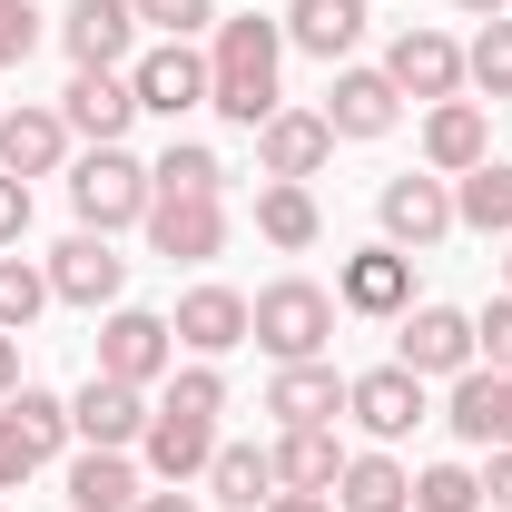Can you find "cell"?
<instances>
[{
    "label": "cell",
    "mask_w": 512,
    "mask_h": 512,
    "mask_svg": "<svg viewBox=\"0 0 512 512\" xmlns=\"http://www.w3.org/2000/svg\"><path fill=\"white\" fill-rule=\"evenodd\" d=\"M168 355H178V325L168 316H148V306H109V325H99V375H119V384H148L168 375Z\"/></svg>",
    "instance_id": "obj_6"
},
{
    "label": "cell",
    "mask_w": 512,
    "mask_h": 512,
    "mask_svg": "<svg viewBox=\"0 0 512 512\" xmlns=\"http://www.w3.org/2000/svg\"><path fill=\"white\" fill-rule=\"evenodd\" d=\"M325 158H335V128H325V109H276V119L256 128V168H266V178H296V188H306Z\"/></svg>",
    "instance_id": "obj_18"
},
{
    "label": "cell",
    "mask_w": 512,
    "mask_h": 512,
    "mask_svg": "<svg viewBox=\"0 0 512 512\" xmlns=\"http://www.w3.org/2000/svg\"><path fill=\"white\" fill-rule=\"evenodd\" d=\"M148 247L168 256V266H207V256L227 247V197H148Z\"/></svg>",
    "instance_id": "obj_10"
},
{
    "label": "cell",
    "mask_w": 512,
    "mask_h": 512,
    "mask_svg": "<svg viewBox=\"0 0 512 512\" xmlns=\"http://www.w3.org/2000/svg\"><path fill=\"white\" fill-rule=\"evenodd\" d=\"M40 306H50V266H30L20 247H0V325H10V335H30Z\"/></svg>",
    "instance_id": "obj_32"
},
{
    "label": "cell",
    "mask_w": 512,
    "mask_h": 512,
    "mask_svg": "<svg viewBox=\"0 0 512 512\" xmlns=\"http://www.w3.org/2000/svg\"><path fill=\"white\" fill-rule=\"evenodd\" d=\"M148 188L158 197H227V158L197 148V138H168V158L148 168Z\"/></svg>",
    "instance_id": "obj_30"
},
{
    "label": "cell",
    "mask_w": 512,
    "mask_h": 512,
    "mask_svg": "<svg viewBox=\"0 0 512 512\" xmlns=\"http://www.w3.org/2000/svg\"><path fill=\"white\" fill-rule=\"evenodd\" d=\"M148 158H128V148H89L79 168H69V207H79V227H99V237H119L148 217Z\"/></svg>",
    "instance_id": "obj_3"
},
{
    "label": "cell",
    "mask_w": 512,
    "mask_h": 512,
    "mask_svg": "<svg viewBox=\"0 0 512 512\" xmlns=\"http://www.w3.org/2000/svg\"><path fill=\"white\" fill-rule=\"evenodd\" d=\"M20 237H30V178L0 168V247H20Z\"/></svg>",
    "instance_id": "obj_39"
},
{
    "label": "cell",
    "mask_w": 512,
    "mask_h": 512,
    "mask_svg": "<svg viewBox=\"0 0 512 512\" xmlns=\"http://www.w3.org/2000/svg\"><path fill=\"white\" fill-rule=\"evenodd\" d=\"M483 512H512V444H493V473H483Z\"/></svg>",
    "instance_id": "obj_40"
},
{
    "label": "cell",
    "mask_w": 512,
    "mask_h": 512,
    "mask_svg": "<svg viewBox=\"0 0 512 512\" xmlns=\"http://www.w3.org/2000/svg\"><path fill=\"white\" fill-rule=\"evenodd\" d=\"M266 414H276V424H335V414H345V375H335V365H276V384H266Z\"/></svg>",
    "instance_id": "obj_24"
},
{
    "label": "cell",
    "mask_w": 512,
    "mask_h": 512,
    "mask_svg": "<svg viewBox=\"0 0 512 512\" xmlns=\"http://www.w3.org/2000/svg\"><path fill=\"white\" fill-rule=\"evenodd\" d=\"M247 345H266L276 365H316L325 345H335V296H325L316 276L256 286V296H247Z\"/></svg>",
    "instance_id": "obj_2"
},
{
    "label": "cell",
    "mask_w": 512,
    "mask_h": 512,
    "mask_svg": "<svg viewBox=\"0 0 512 512\" xmlns=\"http://www.w3.org/2000/svg\"><path fill=\"white\" fill-rule=\"evenodd\" d=\"M266 453H276V493H335V473H345L335 424H286Z\"/></svg>",
    "instance_id": "obj_25"
},
{
    "label": "cell",
    "mask_w": 512,
    "mask_h": 512,
    "mask_svg": "<svg viewBox=\"0 0 512 512\" xmlns=\"http://www.w3.org/2000/svg\"><path fill=\"white\" fill-rule=\"evenodd\" d=\"M503 296H512V237H503Z\"/></svg>",
    "instance_id": "obj_45"
},
{
    "label": "cell",
    "mask_w": 512,
    "mask_h": 512,
    "mask_svg": "<svg viewBox=\"0 0 512 512\" xmlns=\"http://www.w3.org/2000/svg\"><path fill=\"white\" fill-rule=\"evenodd\" d=\"M335 512H414V473L394 463V453H345V473H335Z\"/></svg>",
    "instance_id": "obj_27"
},
{
    "label": "cell",
    "mask_w": 512,
    "mask_h": 512,
    "mask_svg": "<svg viewBox=\"0 0 512 512\" xmlns=\"http://www.w3.org/2000/svg\"><path fill=\"white\" fill-rule=\"evenodd\" d=\"M119 286H128V256L109 247L99 227H79V237L50 247V296H60V306H89V316H99V306H119Z\"/></svg>",
    "instance_id": "obj_9"
},
{
    "label": "cell",
    "mask_w": 512,
    "mask_h": 512,
    "mask_svg": "<svg viewBox=\"0 0 512 512\" xmlns=\"http://www.w3.org/2000/svg\"><path fill=\"white\" fill-rule=\"evenodd\" d=\"M335 306L394 325L404 306H414V256H404V247H355V256H345V276H335Z\"/></svg>",
    "instance_id": "obj_17"
},
{
    "label": "cell",
    "mask_w": 512,
    "mask_h": 512,
    "mask_svg": "<svg viewBox=\"0 0 512 512\" xmlns=\"http://www.w3.org/2000/svg\"><path fill=\"white\" fill-rule=\"evenodd\" d=\"M365 10H375V0H286V50L345 69V60H355V40H365Z\"/></svg>",
    "instance_id": "obj_21"
},
{
    "label": "cell",
    "mask_w": 512,
    "mask_h": 512,
    "mask_svg": "<svg viewBox=\"0 0 512 512\" xmlns=\"http://www.w3.org/2000/svg\"><path fill=\"white\" fill-rule=\"evenodd\" d=\"M276 69H286V20L227 10V20H217V40H207V109H217L227 128H266L276 109H286Z\"/></svg>",
    "instance_id": "obj_1"
},
{
    "label": "cell",
    "mask_w": 512,
    "mask_h": 512,
    "mask_svg": "<svg viewBox=\"0 0 512 512\" xmlns=\"http://www.w3.org/2000/svg\"><path fill=\"white\" fill-rule=\"evenodd\" d=\"M394 119H404V89L384 69H335V89H325V128L335 138H384Z\"/></svg>",
    "instance_id": "obj_22"
},
{
    "label": "cell",
    "mask_w": 512,
    "mask_h": 512,
    "mask_svg": "<svg viewBox=\"0 0 512 512\" xmlns=\"http://www.w3.org/2000/svg\"><path fill=\"white\" fill-rule=\"evenodd\" d=\"M414 512H483V473L473 463H424L414 473Z\"/></svg>",
    "instance_id": "obj_33"
},
{
    "label": "cell",
    "mask_w": 512,
    "mask_h": 512,
    "mask_svg": "<svg viewBox=\"0 0 512 512\" xmlns=\"http://www.w3.org/2000/svg\"><path fill=\"white\" fill-rule=\"evenodd\" d=\"M453 10H463V20H503L512 0H453Z\"/></svg>",
    "instance_id": "obj_44"
},
{
    "label": "cell",
    "mask_w": 512,
    "mask_h": 512,
    "mask_svg": "<svg viewBox=\"0 0 512 512\" xmlns=\"http://www.w3.org/2000/svg\"><path fill=\"white\" fill-rule=\"evenodd\" d=\"M60 119H69V138H89V148H128V119H138L128 69H69Z\"/></svg>",
    "instance_id": "obj_8"
},
{
    "label": "cell",
    "mask_w": 512,
    "mask_h": 512,
    "mask_svg": "<svg viewBox=\"0 0 512 512\" xmlns=\"http://www.w3.org/2000/svg\"><path fill=\"white\" fill-rule=\"evenodd\" d=\"M375 217H384V247H404V256H424V247H444L453 237V178H384L375 197Z\"/></svg>",
    "instance_id": "obj_5"
},
{
    "label": "cell",
    "mask_w": 512,
    "mask_h": 512,
    "mask_svg": "<svg viewBox=\"0 0 512 512\" xmlns=\"http://www.w3.org/2000/svg\"><path fill=\"white\" fill-rule=\"evenodd\" d=\"M384 79H394L404 99L444 109V99H463V40H444V30H404V40L384 50Z\"/></svg>",
    "instance_id": "obj_13"
},
{
    "label": "cell",
    "mask_w": 512,
    "mask_h": 512,
    "mask_svg": "<svg viewBox=\"0 0 512 512\" xmlns=\"http://www.w3.org/2000/svg\"><path fill=\"white\" fill-rule=\"evenodd\" d=\"M69 158V119L60 109H0V168L10 178H50Z\"/></svg>",
    "instance_id": "obj_23"
},
{
    "label": "cell",
    "mask_w": 512,
    "mask_h": 512,
    "mask_svg": "<svg viewBox=\"0 0 512 512\" xmlns=\"http://www.w3.org/2000/svg\"><path fill=\"white\" fill-rule=\"evenodd\" d=\"M345 414L375 434V444H404L434 404H424V375H404V365H375V375H345Z\"/></svg>",
    "instance_id": "obj_12"
},
{
    "label": "cell",
    "mask_w": 512,
    "mask_h": 512,
    "mask_svg": "<svg viewBox=\"0 0 512 512\" xmlns=\"http://www.w3.org/2000/svg\"><path fill=\"white\" fill-rule=\"evenodd\" d=\"M0 512H10V503H0Z\"/></svg>",
    "instance_id": "obj_46"
},
{
    "label": "cell",
    "mask_w": 512,
    "mask_h": 512,
    "mask_svg": "<svg viewBox=\"0 0 512 512\" xmlns=\"http://www.w3.org/2000/svg\"><path fill=\"white\" fill-rule=\"evenodd\" d=\"M266 512H335V493H276Z\"/></svg>",
    "instance_id": "obj_43"
},
{
    "label": "cell",
    "mask_w": 512,
    "mask_h": 512,
    "mask_svg": "<svg viewBox=\"0 0 512 512\" xmlns=\"http://www.w3.org/2000/svg\"><path fill=\"white\" fill-rule=\"evenodd\" d=\"M60 50L79 69H128L138 60V10H128V0H69L60 10Z\"/></svg>",
    "instance_id": "obj_15"
},
{
    "label": "cell",
    "mask_w": 512,
    "mask_h": 512,
    "mask_svg": "<svg viewBox=\"0 0 512 512\" xmlns=\"http://www.w3.org/2000/svg\"><path fill=\"white\" fill-rule=\"evenodd\" d=\"M128 10H138L158 40H197V30H217V20H227L217 0H128Z\"/></svg>",
    "instance_id": "obj_35"
},
{
    "label": "cell",
    "mask_w": 512,
    "mask_h": 512,
    "mask_svg": "<svg viewBox=\"0 0 512 512\" xmlns=\"http://www.w3.org/2000/svg\"><path fill=\"white\" fill-rule=\"evenodd\" d=\"M138 453H148V473H158V483H197V473L217 463V414L158 404V414H148V434H138Z\"/></svg>",
    "instance_id": "obj_14"
},
{
    "label": "cell",
    "mask_w": 512,
    "mask_h": 512,
    "mask_svg": "<svg viewBox=\"0 0 512 512\" xmlns=\"http://www.w3.org/2000/svg\"><path fill=\"white\" fill-rule=\"evenodd\" d=\"M148 414H158V404H148L138 384H119V375H89L79 394H69V434L99 444V453H128L138 434H148Z\"/></svg>",
    "instance_id": "obj_11"
},
{
    "label": "cell",
    "mask_w": 512,
    "mask_h": 512,
    "mask_svg": "<svg viewBox=\"0 0 512 512\" xmlns=\"http://www.w3.org/2000/svg\"><path fill=\"white\" fill-rule=\"evenodd\" d=\"M168 325H178V345H188L197 365H217V355L247 345V296H237V286H188Z\"/></svg>",
    "instance_id": "obj_20"
},
{
    "label": "cell",
    "mask_w": 512,
    "mask_h": 512,
    "mask_svg": "<svg viewBox=\"0 0 512 512\" xmlns=\"http://www.w3.org/2000/svg\"><path fill=\"white\" fill-rule=\"evenodd\" d=\"M256 237H266V247H316L325 237V207H316V188H296V178H266V188H256Z\"/></svg>",
    "instance_id": "obj_28"
},
{
    "label": "cell",
    "mask_w": 512,
    "mask_h": 512,
    "mask_svg": "<svg viewBox=\"0 0 512 512\" xmlns=\"http://www.w3.org/2000/svg\"><path fill=\"white\" fill-rule=\"evenodd\" d=\"M207 503H227V512H266V503H276V453H256V444H217V463H207Z\"/></svg>",
    "instance_id": "obj_29"
},
{
    "label": "cell",
    "mask_w": 512,
    "mask_h": 512,
    "mask_svg": "<svg viewBox=\"0 0 512 512\" xmlns=\"http://www.w3.org/2000/svg\"><path fill=\"white\" fill-rule=\"evenodd\" d=\"M138 463L128 453H99V444H79L69 453V512H138Z\"/></svg>",
    "instance_id": "obj_26"
},
{
    "label": "cell",
    "mask_w": 512,
    "mask_h": 512,
    "mask_svg": "<svg viewBox=\"0 0 512 512\" xmlns=\"http://www.w3.org/2000/svg\"><path fill=\"white\" fill-rule=\"evenodd\" d=\"M10 394H20V335L0 325V404H10Z\"/></svg>",
    "instance_id": "obj_42"
},
{
    "label": "cell",
    "mask_w": 512,
    "mask_h": 512,
    "mask_svg": "<svg viewBox=\"0 0 512 512\" xmlns=\"http://www.w3.org/2000/svg\"><path fill=\"white\" fill-rule=\"evenodd\" d=\"M463 89H483V99H512V10L473 30V50H463Z\"/></svg>",
    "instance_id": "obj_31"
},
{
    "label": "cell",
    "mask_w": 512,
    "mask_h": 512,
    "mask_svg": "<svg viewBox=\"0 0 512 512\" xmlns=\"http://www.w3.org/2000/svg\"><path fill=\"white\" fill-rule=\"evenodd\" d=\"M128 89H138V109L188 119V109H207V50L197 40H158V50L128 60Z\"/></svg>",
    "instance_id": "obj_7"
},
{
    "label": "cell",
    "mask_w": 512,
    "mask_h": 512,
    "mask_svg": "<svg viewBox=\"0 0 512 512\" xmlns=\"http://www.w3.org/2000/svg\"><path fill=\"white\" fill-rule=\"evenodd\" d=\"M493 158V119H483V99H444V109H424V168L434 178H473Z\"/></svg>",
    "instance_id": "obj_19"
},
{
    "label": "cell",
    "mask_w": 512,
    "mask_h": 512,
    "mask_svg": "<svg viewBox=\"0 0 512 512\" xmlns=\"http://www.w3.org/2000/svg\"><path fill=\"white\" fill-rule=\"evenodd\" d=\"M40 463H50V453L30 444V424H20V414H10V404H0V493H20V483H30V473H40Z\"/></svg>",
    "instance_id": "obj_36"
},
{
    "label": "cell",
    "mask_w": 512,
    "mask_h": 512,
    "mask_svg": "<svg viewBox=\"0 0 512 512\" xmlns=\"http://www.w3.org/2000/svg\"><path fill=\"white\" fill-rule=\"evenodd\" d=\"M138 512H207V503H197L188 483H168V493H138Z\"/></svg>",
    "instance_id": "obj_41"
},
{
    "label": "cell",
    "mask_w": 512,
    "mask_h": 512,
    "mask_svg": "<svg viewBox=\"0 0 512 512\" xmlns=\"http://www.w3.org/2000/svg\"><path fill=\"white\" fill-rule=\"evenodd\" d=\"M473 365H493V375H512V296H493V306L473 316Z\"/></svg>",
    "instance_id": "obj_37"
},
{
    "label": "cell",
    "mask_w": 512,
    "mask_h": 512,
    "mask_svg": "<svg viewBox=\"0 0 512 512\" xmlns=\"http://www.w3.org/2000/svg\"><path fill=\"white\" fill-rule=\"evenodd\" d=\"M30 50H40V10L30 0H0V69H20Z\"/></svg>",
    "instance_id": "obj_38"
},
{
    "label": "cell",
    "mask_w": 512,
    "mask_h": 512,
    "mask_svg": "<svg viewBox=\"0 0 512 512\" xmlns=\"http://www.w3.org/2000/svg\"><path fill=\"white\" fill-rule=\"evenodd\" d=\"M10 414L30 424V444H40V453L69 444V394H50V384H20V394H10Z\"/></svg>",
    "instance_id": "obj_34"
},
{
    "label": "cell",
    "mask_w": 512,
    "mask_h": 512,
    "mask_svg": "<svg viewBox=\"0 0 512 512\" xmlns=\"http://www.w3.org/2000/svg\"><path fill=\"white\" fill-rule=\"evenodd\" d=\"M444 424H453V444H473V453L512 444V375L463 365V375H453V394H444Z\"/></svg>",
    "instance_id": "obj_16"
},
{
    "label": "cell",
    "mask_w": 512,
    "mask_h": 512,
    "mask_svg": "<svg viewBox=\"0 0 512 512\" xmlns=\"http://www.w3.org/2000/svg\"><path fill=\"white\" fill-rule=\"evenodd\" d=\"M394 365H404V375H463V365H473V316H463V306H404V316H394Z\"/></svg>",
    "instance_id": "obj_4"
}]
</instances>
